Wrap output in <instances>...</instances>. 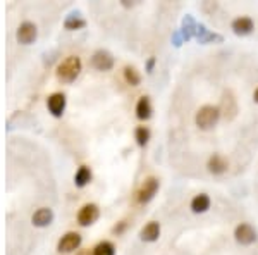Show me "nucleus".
<instances>
[{"label": "nucleus", "mask_w": 258, "mask_h": 255, "mask_svg": "<svg viewBox=\"0 0 258 255\" xmlns=\"http://www.w3.org/2000/svg\"><path fill=\"white\" fill-rule=\"evenodd\" d=\"M79 71H81V59L78 55H69L67 59H64L57 67V78L60 81H74L78 78Z\"/></svg>", "instance_id": "nucleus-1"}, {"label": "nucleus", "mask_w": 258, "mask_h": 255, "mask_svg": "<svg viewBox=\"0 0 258 255\" xmlns=\"http://www.w3.org/2000/svg\"><path fill=\"white\" fill-rule=\"evenodd\" d=\"M233 29L236 35H250L253 31V21L250 17H238L233 22Z\"/></svg>", "instance_id": "nucleus-11"}, {"label": "nucleus", "mask_w": 258, "mask_h": 255, "mask_svg": "<svg viewBox=\"0 0 258 255\" xmlns=\"http://www.w3.org/2000/svg\"><path fill=\"white\" fill-rule=\"evenodd\" d=\"M191 209H193V212H196V214L207 212L208 209H210V199H208V195H205V193L196 195L195 199L191 200Z\"/></svg>", "instance_id": "nucleus-14"}, {"label": "nucleus", "mask_w": 258, "mask_h": 255, "mask_svg": "<svg viewBox=\"0 0 258 255\" xmlns=\"http://www.w3.org/2000/svg\"><path fill=\"white\" fill-rule=\"evenodd\" d=\"M79 245H81V235L74 233V231H69V233H66L59 240L57 250H59V252H64V254H69V252H74Z\"/></svg>", "instance_id": "nucleus-5"}, {"label": "nucleus", "mask_w": 258, "mask_h": 255, "mask_svg": "<svg viewBox=\"0 0 258 255\" xmlns=\"http://www.w3.org/2000/svg\"><path fill=\"white\" fill-rule=\"evenodd\" d=\"M136 142H138L139 147H145L148 143V140H150V129L145 128V126H139L136 129Z\"/></svg>", "instance_id": "nucleus-20"}, {"label": "nucleus", "mask_w": 258, "mask_h": 255, "mask_svg": "<svg viewBox=\"0 0 258 255\" xmlns=\"http://www.w3.org/2000/svg\"><path fill=\"white\" fill-rule=\"evenodd\" d=\"M90 181H92V171H90V167H86V166L79 167L78 173H76V176H74V183H76V186H79V188H83V186H86Z\"/></svg>", "instance_id": "nucleus-16"}, {"label": "nucleus", "mask_w": 258, "mask_h": 255, "mask_svg": "<svg viewBox=\"0 0 258 255\" xmlns=\"http://www.w3.org/2000/svg\"><path fill=\"white\" fill-rule=\"evenodd\" d=\"M208 171H210L212 174H222L227 171V161L222 157V155L215 154L210 157V161H208Z\"/></svg>", "instance_id": "nucleus-13"}, {"label": "nucleus", "mask_w": 258, "mask_h": 255, "mask_svg": "<svg viewBox=\"0 0 258 255\" xmlns=\"http://www.w3.org/2000/svg\"><path fill=\"white\" fill-rule=\"evenodd\" d=\"M153 64H155V59H150V60H148V71L153 69Z\"/></svg>", "instance_id": "nucleus-22"}, {"label": "nucleus", "mask_w": 258, "mask_h": 255, "mask_svg": "<svg viewBox=\"0 0 258 255\" xmlns=\"http://www.w3.org/2000/svg\"><path fill=\"white\" fill-rule=\"evenodd\" d=\"M47 105H48V110H50L55 117H60L64 114V109H66V95L52 93L47 100Z\"/></svg>", "instance_id": "nucleus-9"}, {"label": "nucleus", "mask_w": 258, "mask_h": 255, "mask_svg": "<svg viewBox=\"0 0 258 255\" xmlns=\"http://www.w3.org/2000/svg\"><path fill=\"white\" fill-rule=\"evenodd\" d=\"M136 116H138V119H148L151 116V104L148 97L139 98L138 105H136Z\"/></svg>", "instance_id": "nucleus-15"}, {"label": "nucleus", "mask_w": 258, "mask_h": 255, "mask_svg": "<svg viewBox=\"0 0 258 255\" xmlns=\"http://www.w3.org/2000/svg\"><path fill=\"white\" fill-rule=\"evenodd\" d=\"M158 237H160V224L155 223V221L148 223L146 226L141 230L143 242H155V240H158Z\"/></svg>", "instance_id": "nucleus-12"}, {"label": "nucleus", "mask_w": 258, "mask_h": 255, "mask_svg": "<svg viewBox=\"0 0 258 255\" xmlns=\"http://www.w3.org/2000/svg\"><path fill=\"white\" fill-rule=\"evenodd\" d=\"M253 98H255V102L258 104V88H257V91H255V95H253Z\"/></svg>", "instance_id": "nucleus-23"}, {"label": "nucleus", "mask_w": 258, "mask_h": 255, "mask_svg": "<svg viewBox=\"0 0 258 255\" xmlns=\"http://www.w3.org/2000/svg\"><path fill=\"white\" fill-rule=\"evenodd\" d=\"M219 117H221V110L214 105H203L202 109L196 112V126L200 129H212L217 124Z\"/></svg>", "instance_id": "nucleus-2"}, {"label": "nucleus", "mask_w": 258, "mask_h": 255, "mask_svg": "<svg viewBox=\"0 0 258 255\" xmlns=\"http://www.w3.org/2000/svg\"><path fill=\"white\" fill-rule=\"evenodd\" d=\"M92 64L98 71H111L114 66V57L107 50H97L92 57Z\"/></svg>", "instance_id": "nucleus-6"}, {"label": "nucleus", "mask_w": 258, "mask_h": 255, "mask_svg": "<svg viewBox=\"0 0 258 255\" xmlns=\"http://www.w3.org/2000/svg\"><path fill=\"white\" fill-rule=\"evenodd\" d=\"M52 221H54V212H52V209H48V207L38 209L35 214H33V218H31V223L35 224L36 228L48 226Z\"/></svg>", "instance_id": "nucleus-10"}, {"label": "nucleus", "mask_w": 258, "mask_h": 255, "mask_svg": "<svg viewBox=\"0 0 258 255\" xmlns=\"http://www.w3.org/2000/svg\"><path fill=\"white\" fill-rule=\"evenodd\" d=\"M93 255H116V249L111 242H102L93 249Z\"/></svg>", "instance_id": "nucleus-19"}, {"label": "nucleus", "mask_w": 258, "mask_h": 255, "mask_svg": "<svg viewBox=\"0 0 258 255\" xmlns=\"http://www.w3.org/2000/svg\"><path fill=\"white\" fill-rule=\"evenodd\" d=\"M234 237H236V242L241 243V245H252L257 240V231L250 224H240L234 231Z\"/></svg>", "instance_id": "nucleus-8"}, {"label": "nucleus", "mask_w": 258, "mask_h": 255, "mask_svg": "<svg viewBox=\"0 0 258 255\" xmlns=\"http://www.w3.org/2000/svg\"><path fill=\"white\" fill-rule=\"evenodd\" d=\"M157 190H158L157 178H146V180L143 181V185L139 186L138 193H136V200H138L139 204H146V202H150L153 199Z\"/></svg>", "instance_id": "nucleus-3"}, {"label": "nucleus", "mask_w": 258, "mask_h": 255, "mask_svg": "<svg viewBox=\"0 0 258 255\" xmlns=\"http://www.w3.org/2000/svg\"><path fill=\"white\" fill-rule=\"evenodd\" d=\"M85 24H86L85 19L79 16V14H71V16L66 19V22H64V26H66L67 29H79Z\"/></svg>", "instance_id": "nucleus-18"}, {"label": "nucleus", "mask_w": 258, "mask_h": 255, "mask_svg": "<svg viewBox=\"0 0 258 255\" xmlns=\"http://www.w3.org/2000/svg\"><path fill=\"white\" fill-rule=\"evenodd\" d=\"M124 79H126L128 85L131 86H138L139 81H141V76H139V73L136 71V67L132 66H126L124 67Z\"/></svg>", "instance_id": "nucleus-17"}, {"label": "nucleus", "mask_w": 258, "mask_h": 255, "mask_svg": "<svg viewBox=\"0 0 258 255\" xmlns=\"http://www.w3.org/2000/svg\"><path fill=\"white\" fill-rule=\"evenodd\" d=\"M98 216H100V211H98V207L95 204H86L81 207V211H79L78 214V221L81 226H90V224H93L95 221L98 219Z\"/></svg>", "instance_id": "nucleus-7"}, {"label": "nucleus", "mask_w": 258, "mask_h": 255, "mask_svg": "<svg viewBox=\"0 0 258 255\" xmlns=\"http://www.w3.org/2000/svg\"><path fill=\"white\" fill-rule=\"evenodd\" d=\"M174 43H176L177 47L181 45V36H179V33H176V35H174Z\"/></svg>", "instance_id": "nucleus-21"}, {"label": "nucleus", "mask_w": 258, "mask_h": 255, "mask_svg": "<svg viewBox=\"0 0 258 255\" xmlns=\"http://www.w3.org/2000/svg\"><path fill=\"white\" fill-rule=\"evenodd\" d=\"M36 36H38V29H36V26L33 24V22H29V21L22 22V24L17 28V31H16V38H17V41H19V43H22V45H29V43H33V41L36 40Z\"/></svg>", "instance_id": "nucleus-4"}]
</instances>
